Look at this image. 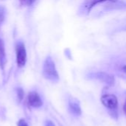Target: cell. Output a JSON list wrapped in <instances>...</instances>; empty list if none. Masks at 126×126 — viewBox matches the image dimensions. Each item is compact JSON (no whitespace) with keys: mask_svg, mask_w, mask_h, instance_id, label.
<instances>
[{"mask_svg":"<svg viewBox=\"0 0 126 126\" xmlns=\"http://www.w3.org/2000/svg\"><path fill=\"white\" fill-rule=\"evenodd\" d=\"M42 73L47 80L52 82L59 81V78L56 68V65L50 56H48L44 62Z\"/></svg>","mask_w":126,"mask_h":126,"instance_id":"1","label":"cell"},{"mask_svg":"<svg viewBox=\"0 0 126 126\" xmlns=\"http://www.w3.org/2000/svg\"><path fill=\"white\" fill-rule=\"evenodd\" d=\"M16 63L18 67H23L27 61V52L25 46L22 41L17 42L16 45Z\"/></svg>","mask_w":126,"mask_h":126,"instance_id":"2","label":"cell"},{"mask_svg":"<svg viewBox=\"0 0 126 126\" xmlns=\"http://www.w3.org/2000/svg\"><path fill=\"white\" fill-rule=\"evenodd\" d=\"M102 105L108 109H116L118 106V100L114 94H105L101 97Z\"/></svg>","mask_w":126,"mask_h":126,"instance_id":"3","label":"cell"},{"mask_svg":"<svg viewBox=\"0 0 126 126\" xmlns=\"http://www.w3.org/2000/svg\"><path fill=\"white\" fill-rule=\"evenodd\" d=\"M28 104L33 108H39L42 106L43 103L41 97L36 92H30L27 96Z\"/></svg>","mask_w":126,"mask_h":126,"instance_id":"4","label":"cell"},{"mask_svg":"<svg viewBox=\"0 0 126 126\" xmlns=\"http://www.w3.org/2000/svg\"><path fill=\"white\" fill-rule=\"evenodd\" d=\"M94 78L100 80V81L105 83L109 86H113L114 84V78L113 75H109L106 72H97L94 75Z\"/></svg>","mask_w":126,"mask_h":126,"instance_id":"5","label":"cell"},{"mask_svg":"<svg viewBox=\"0 0 126 126\" xmlns=\"http://www.w3.org/2000/svg\"><path fill=\"white\" fill-rule=\"evenodd\" d=\"M105 1L117 2V0H85L82 4V7L88 13H89L94 6H96L98 4L105 2Z\"/></svg>","mask_w":126,"mask_h":126,"instance_id":"6","label":"cell"},{"mask_svg":"<svg viewBox=\"0 0 126 126\" xmlns=\"http://www.w3.org/2000/svg\"><path fill=\"white\" fill-rule=\"evenodd\" d=\"M69 108L73 114L76 116H79L82 114L81 107L79 104V102L76 99H71L69 101Z\"/></svg>","mask_w":126,"mask_h":126,"instance_id":"7","label":"cell"},{"mask_svg":"<svg viewBox=\"0 0 126 126\" xmlns=\"http://www.w3.org/2000/svg\"><path fill=\"white\" fill-rule=\"evenodd\" d=\"M6 63V54L4 43L2 39L0 38V67L4 69Z\"/></svg>","mask_w":126,"mask_h":126,"instance_id":"8","label":"cell"},{"mask_svg":"<svg viewBox=\"0 0 126 126\" xmlns=\"http://www.w3.org/2000/svg\"><path fill=\"white\" fill-rule=\"evenodd\" d=\"M5 13H6V10L4 7L0 6V24H1L4 18H5Z\"/></svg>","mask_w":126,"mask_h":126,"instance_id":"9","label":"cell"},{"mask_svg":"<svg viewBox=\"0 0 126 126\" xmlns=\"http://www.w3.org/2000/svg\"><path fill=\"white\" fill-rule=\"evenodd\" d=\"M17 96H18V98H19V101H21L23 99V97H24V92H23L22 89H21V88L17 89Z\"/></svg>","mask_w":126,"mask_h":126,"instance_id":"10","label":"cell"},{"mask_svg":"<svg viewBox=\"0 0 126 126\" xmlns=\"http://www.w3.org/2000/svg\"><path fill=\"white\" fill-rule=\"evenodd\" d=\"M17 126H28L27 123H26V121L23 119H21L19 120L18 123H17Z\"/></svg>","mask_w":126,"mask_h":126,"instance_id":"11","label":"cell"},{"mask_svg":"<svg viewBox=\"0 0 126 126\" xmlns=\"http://www.w3.org/2000/svg\"><path fill=\"white\" fill-rule=\"evenodd\" d=\"M45 126H55V125H54L51 121L48 120V121H47V122H46V123H45Z\"/></svg>","mask_w":126,"mask_h":126,"instance_id":"12","label":"cell"},{"mask_svg":"<svg viewBox=\"0 0 126 126\" xmlns=\"http://www.w3.org/2000/svg\"><path fill=\"white\" fill-rule=\"evenodd\" d=\"M35 1H36V0H27V4L28 5H30V4H32Z\"/></svg>","mask_w":126,"mask_h":126,"instance_id":"13","label":"cell"},{"mask_svg":"<svg viewBox=\"0 0 126 126\" xmlns=\"http://www.w3.org/2000/svg\"><path fill=\"white\" fill-rule=\"evenodd\" d=\"M123 72L126 73V66H124L123 67Z\"/></svg>","mask_w":126,"mask_h":126,"instance_id":"14","label":"cell"},{"mask_svg":"<svg viewBox=\"0 0 126 126\" xmlns=\"http://www.w3.org/2000/svg\"><path fill=\"white\" fill-rule=\"evenodd\" d=\"M124 111H125V113L126 114V103H125V105H124Z\"/></svg>","mask_w":126,"mask_h":126,"instance_id":"15","label":"cell"}]
</instances>
